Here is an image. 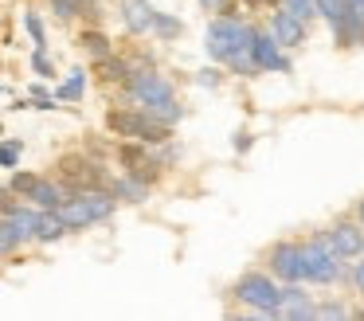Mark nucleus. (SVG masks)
<instances>
[{
    "label": "nucleus",
    "mask_w": 364,
    "mask_h": 321,
    "mask_svg": "<svg viewBox=\"0 0 364 321\" xmlns=\"http://www.w3.org/2000/svg\"><path fill=\"white\" fill-rule=\"evenodd\" d=\"M255 36H259V31H255L251 23L235 20L231 12H220L208 23V55L228 63L239 75H255V70H259V63H255Z\"/></svg>",
    "instance_id": "obj_1"
},
{
    "label": "nucleus",
    "mask_w": 364,
    "mask_h": 321,
    "mask_svg": "<svg viewBox=\"0 0 364 321\" xmlns=\"http://www.w3.org/2000/svg\"><path fill=\"white\" fill-rule=\"evenodd\" d=\"M114 204H118V192H106V188H79L63 200L59 216L67 219V227H90V223H102V219L114 216Z\"/></svg>",
    "instance_id": "obj_2"
},
{
    "label": "nucleus",
    "mask_w": 364,
    "mask_h": 321,
    "mask_svg": "<svg viewBox=\"0 0 364 321\" xmlns=\"http://www.w3.org/2000/svg\"><path fill=\"white\" fill-rule=\"evenodd\" d=\"M341 251H337V243H333V235L329 231H317L314 239H306L301 243V266H306V282H333V278H341Z\"/></svg>",
    "instance_id": "obj_3"
},
{
    "label": "nucleus",
    "mask_w": 364,
    "mask_h": 321,
    "mask_svg": "<svg viewBox=\"0 0 364 321\" xmlns=\"http://www.w3.org/2000/svg\"><path fill=\"white\" fill-rule=\"evenodd\" d=\"M106 125H110L118 137H134V141H145V145H161V141H168V130H173V125L149 117L141 106L137 110H110V114H106Z\"/></svg>",
    "instance_id": "obj_4"
},
{
    "label": "nucleus",
    "mask_w": 364,
    "mask_h": 321,
    "mask_svg": "<svg viewBox=\"0 0 364 321\" xmlns=\"http://www.w3.org/2000/svg\"><path fill=\"white\" fill-rule=\"evenodd\" d=\"M235 298L243 305H251L255 313H278L282 290L274 286V278H270V274L247 270V274H239V282H235Z\"/></svg>",
    "instance_id": "obj_5"
},
{
    "label": "nucleus",
    "mask_w": 364,
    "mask_h": 321,
    "mask_svg": "<svg viewBox=\"0 0 364 321\" xmlns=\"http://www.w3.org/2000/svg\"><path fill=\"white\" fill-rule=\"evenodd\" d=\"M129 94L137 98V106H157V102H176L173 86H168V78H161L157 70H134V78H129Z\"/></svg>",
    "instance_id": "obj_6"
},
{
    "label": "nucleus",
    "mask_w": 364,
    "mask_h": 321,
    "mask_svg": "<svg viewBox=\"0 0 364 321\" xmlns=\"http://www.w3.org/2000/svg\"><path fill=\"white\" fill-rule=\"evenodd\" d=\"M270 274H278L282 282H301L306 266H301V243H274L270 247Z\"/></svg>",
    "instance_id": "obj_7"
},
{
    "label": "nucleus",
    "mask_w": 364,
    "mask_h": 321,
    "mask_svg": "<svg viewBox=\"0 0 364 321\" xmlns=\"http://www.w3.org/2000/svg\"><path fill=\"white\" fill-rule=\"evenodd\" d=\"M59 177H63V184L75 188V192H79V188H98V184H102L98 164L95 161H82V157H75V153L59 161Z\"/></svg>",
    "instance_id": "obj_8"
},
{
    "label": "nucleus",
    "mask_w": 364,
    "mask_h": 321,
    "mask_svg": "<svg viewBox=\"0 0 364 321\" xmlns=\"http://www.w3.org/2000/svg\"><path fill=\"white\" fill-rule=\"evenodd\" d=\"M118 12H122V23H126L129 36H145V31L157 28V12H153L149 0H122Z\"/></svg>",
    "instance_id": "obj_9"
},
{
    "label": "nucleus",
    "mask_w": 364,
    "mask_h": 321,
    "mask_svg": "<svg viewBox=\"0 0 364 321\" xmlns=\"http://www.w3.org/2000/svg\"><path fill=\"white\" fill-rule=\"evenodd\" d=\"M329 235H333V243H337V251L345 258H360L364 255V223L360 219H337V223L329 227Z\"/></svg>",
    "instance_id": "obj_10"
},
{
    "label": "nucleus",
    "mask_w": 364,
    "mask_h": 321,
    "mask_svg": "<svg viewBox=\"0 0 364 321\" xmlns=\"http://www.w3.org/2000/svg\"><path fill=\"white\" fill-rule=\"evenodd\" d=\"M270 31L278 36V43H282V47H301V43H306V20H298V16H294L286 4L274 12Z\"/></svg>",
    "instance_id": "obj_11"
},
{
    "label": "nucleus",
    "mask_w": 364,
    "mask_h": 321,
    "mask_svg": "<svg viewBox=\"0 0 364 321\" xmlns=\"http://www.w3.org/2000/svg\"><path fill=\"white\" fill-rule=\"evenodd\" d=\"M278 36L274 31H259L255 36V63H259V70H290V59H282V51H278Z\"/></svg>",
    "instance_id": "obj_12"
},
{
    "label": "nucleus",
    "mask_w": 364,
    "mask_h": 321,
    "mask_svg": "<svg viewBox=\"0 0 364 321\" xmlns=\"http://www.w3.org/2000/svg\"><path fill=\"white\" fill-rule=\"evenodd\" d=\"M118 161L126 164L134 177H141V180H153V161H149V153H145V141H134L129 137L126 145L118 149Z\"/></svg>",
    "instance_id": "obj_13"
},
{
    "label": "nucleus",
    "mask_w": 364,
    "mask_h": 321,
    "mask_svg": "<svg viewBox=\"0 0 364 321\" xmlns=\"http://www.w3.org/2000/svg\"><path fill=\"white\" fill-rule=\"evenodd\" d=\"M278 317H314V305H309V298L301 294L298 286H286L282 290V302H278Z\"/></svg>",
    "instance_id": "obj_14"
},
{
    "label": "nucleus",
    "mask_w": 364,
    "mask_h": 321,
    "mask_svg": "<svg viewBox=\"0 0 364 321\" xmlns=\"http://www.w3.org/2000/svg\"><path fill=\"white\" fill-rule=\"evenodd\" d=\"M333 36H337V43H341V47H356V43H364V16L348 12L345 20L333 23Z\"/></svg>",
    "instance_id": "obj_15"
},
{
    "label": "nucleus",
    "mask_w": 364,
    "mask_h": 321,
    "mask_svg": "<svg viewBox=\"0 0 364 321\" xmlns=\"http://www.w3.org/2000/svg\"><path fill=\"white\" fill-rule=\"evenodd\" d=\"M67 231H71V227H67V219L59 216V211H48V208L40 211V227H36V239L40 243H55L59 235H67Z\"/></svg>",
    "instance_id": "obj_16"
},
{
    "label": "nucleus",
    "mask_w": 364,
    "mask_h": 321,
    "mask_svg": "<svg viewBox=\"0 0 364 321\" xmlns=\"http://www.w3.org/2000/svg\"><path fill=\"white\" fill-rule=\"evenodd\" d=\"M28 200H36L40 208H48V211H59L67 196H63V188H59V184H51V180H40V184L32 188V196H28Z\"/></svg>",
    "instance_id": "obj_17"
},
{
    "label": "nucleus",
    "mask_w": 364,
    "mask_h": 321,
    "mask_svg": "<svg viewBox=\"0 0 364 321\" xmlns=\"http://www.w3.org/2000/svg\"><path fill=\"white\" fill-rule=\"evenodd\" d=\"M114 192H118V200H134V204H141L145 196H149V180H141V177H122V180H114Z\"/></svg>",
    "instance_id": "obj_18"
},
{
    "label": "nucleus",
    "mask_w": 364,
    "mask_h": 321,
    "mask_svg": "<svg viewBox=\"0 0 364 321\" xmlns=\"http://www.w3.org/2000/svg\"><path fill=\"white\" fill-rule=\"evenodd\" d=\"M79 43L87 47V51L95 55V59H110V55H114V43H110V39H106V36H102V31H98V28L82 31V36H79Z\"/></svg>",
    "instance_id": "obj_19"
},
{
    "label": "nucleus",
    "mask_w": 364,
    "mask_h": 321,
    "mask_svg": "<svg viewBox=\"0 0 364 321\" xmlns=\"http://www.w3.org/2000/svg\"><path fill=\"white\" fill-rule=\"evenodd\" d=\"M82 90H87V75H82V67H79V70H71V78H67V83L59 86L55 94H59L63 102H79Z\"/></svg>",
    "instance_id": "obj_20"
},
{
    "label": "nucleus",
    "mask_w": 364,
    "mask_h": 321,
    "mask_svg": "<svg viewBox=\"0 0 364 321\" xmlns=\"http://www.w3.org/2000/svg\"><path fill=\"white\" fill-rule=\"evenodd\" d=\"M98 67H102V75L110 78V83H129V78H134V70L122 59H98Z\"/></svg>",
    "instance_id": "obj_21"
},
{
    "label": "nucleus",
    "mask_w": 364,
    "mask_h": 321,
    "mask_svg": "<svg viewBox=\"0 0 364 321\" xmlns=\"http://www.w3.org/2000/svg\"><path fill=\"white\" fill-rule=\"evenodd\" d=\"M317 12H321L329 23H337V20H345L353 8H348V0H317Z\"/></svg>",
    "instance_id": "obj_22"
},
{
    "label": "nucleus",
    "mask_w": 364,
    "mask_h": 321,
    "mask_svg": "<svg viewBox=\"0 0 364 321\" xmlns=\"http://www.w3.org/2000/svg\"><path fill=\"white\" fill-rule=\"evenodd\" d=\"M20 243H28V235L20 231L12 219H4V235H0V247H4V255H12V251L20 247Z\"/></svg>",
    "instance_id": "obj_23"
},
{
    "label": "nucleus",
    "mask_w": 364,
    "mask_h": 321,
    "mask_svg": "<svg viewBox=\"0 0 364 321\" xmlns=\"http://www.w3.org/2000/svg\"><path fill=\"white\" fill-rule=\"evenodd\" d=\"M36 184H40V177H32V172H12V180H9V192H20V196L28 200Z\"/></svg>",
    "instance_id": "obj_24"
},
{
    "label": "nucleus",
    "mask_w": 364,
    "mask_h": 321,
    "mask_svg": "<svg viewBox=\"0 0 364 321\" xmlns=\"http://www.w3.org/2000/svg\"><path fill=\"white\" fill-rule=\"evenodd\" d=\"M82 8H87V0H51V12H55L59 20H71V16H79Z\"/></svg>",
    "instance_id": "obj_25"
},
{
    "label": "nucleus",
    "mask_w": 364,
    "mask_h": 321,
    "mask_svg": "<svg viewBox=\"0 0 364 321\" xmlns=\"http://www.w3.org/2000/svg\"><path fill=\"white\" fill-rule=\"evenodd\" d=\"M153 31H157V36L161 39H176V36H181V20H173V16H165V12H157V28H153Z\"/></svg>",
    "instance_id": "obj_26"
},
{
    "label": "nucleus",
    "mask_w": 364,
    "mask_h": 321,
    "mask_svg": "<svg viewBox=\"0 0 364 321\" xmlns=\"http://www.w3.org/2000/svg\"><path fill=\"white\" fill-rule=\"evenodd\" d=\"M286 8H290L298 20H309V16H317V0H282Z\"/></svg>",
    "instance_id": "obj_27"
},
{
    "label": "nucleus",
    "mask_w": 364,
    "mask_h": 321,
    "mask_svg": "<svg viewBox=\"0 0 364 321\" xmlns=\"http://www.w3.org/2000/svg\"><path fill=\"white\" fill-rule=\"evenodd\" d=\"M24 28L32 31L36 47H40V51H43V47H48V39H43V23H40V16H36V12H28V16H24Z\"/></svg>",
    "instance_id": "obj_28"
},
{
    "label": "nucleus",
    "mask_w": 364,
    "mask_h": 321,
    "mask_svg": "<svg viewBox=\"0 0 364 321\" xmlns=\"http://www.w3.org/2000/svg\"><path fill=\"white\" fill-rule=\"evenodd\" d=\"M32 70H36L40 78H51V75H55V67L48 63V55H43L40 47H36V55H32Z\"/></svg>",
    "instance_id": "obj_29"
},
{
    "label": "nucleus",
    "mask_w": 364,
    "mask_h": 321,
    "mask_svg": "<svg viewBox=\"0 0 364 321\" xmlns=\"http://www.w3.org/2000/svg\"><path fill=\"white\" fill-rule=\"evenodd\" d=\"M0 157H4V169H16V157H20V141H16V137H9V141H4V153H0Z\"/></svg>",
    "instance_id": "obj_30"
},
{
    "label": "nucleus",
    "mask_w": 364,
    "mask_h": 321,
    "mask_svg": "<svg viewBox=\"0 0 364 321\" xmlns=\"http://www.w3.org/2000/svg\"><path fill=\"white\" fill-rule=\"evenodd\" d=\"M314 317H348V310H345V305H337V302H329V305H317Z\"/></svg>",
    "instance_id": "obj_31"
},
{
    "label": "nucleus",
    "mask_w": 364,
    "mask_h": 321,
    "mask_svg": "<svg viewBox=\"0 0 364 321\" xmlns=\"http://www.w3.org/2000/svg\"><path fill=\"white\" fill-rule=\"evenodd\" d=\"M196 83H200V86H220V70H212V67H208V70H200V75H196Z\"/></svg>",
    "instance_id": "obj_32"
},
{
    "label": "nucleus",
    "mask_w": 364,
    "mask_h": 321,
    "mask_svg": "<svg viewBox=\"0 0 364 321\" xmlns=\"http://www.w3.org/2000/svg\"><path fill=\"white\" fill-rule=\"evenodd\" d=\"M200 4H204L208 12H215V16H220V12H231V0H200Z\"/></svg>",
    "instance_id": "obj_33"
},
{
    "label": "nucleus",
    "mask_w": 364,
    "mask_h": 321,
    "mask_svg": "<svg viewBox=\"0 0 364 321\" xmlns=\"http://www.w3.org/2000/svg\"><path fill=\"white\" fill-rule=\"evenodd\" d=\"M353 282H356V290L364 294V255H360V263L353 266Z\"/></svg>",
    "instance_id": "obj_34"
},
{
    "label": "nucleus",
    "mask_w": 364,
    "mask_h": 321,
    "mask_svg": "<svg viewBox=\"0 0 364 321\" xmlns=\"http://www.w3.org/2000/svg\"><path fill=\"white\" fill-rule=\"evenodd\" d=\"M235 149H239V153H243V149H251V133H239V137H235Z\"/></svg>",
    "instance_id": "obj_35"
},
{
    "label": "nucleus",
    "mask_w": 364,
    "mask_h": 321,
    "mask_svg": "<svg viewBox=\"0 0 364 321\" xmlns=\"http://www.w3.org/2000/svg\"><path fill=\"white\" fill-rule=\"evenodd\" d=\"M348 8H353L356 16H364V0H348Z\"/></svg>",
    "instance_id": "obj_36"
},
{
    "label": "nucleus",
    "mask_w": 364,
    "mask_h": 321,
    "mask_svg": "<svg viewBox=\"0 0 364 321\" xmlns=\"http://www.w3.org/2000/svg\"><path fill=\"white\" fill-rule=\"evenodd\" d=\"M356 219L364 223V200H356Z\"/></svg>",
    "instance_id": "obj_37"
},
{
    "label": "nucleus",
    "mask_w": 364,
    "mask_h": 321,
    "mask_svg": "<svg viewBox=\"0 0 364 321\" xmlns=\"http://www.w3.org/2000/svg\"><path fill=\"white\" fill-rule=\"evenodd\" d=\"M247 4H251V8H255V4H262V0H247Z\"/></svg>",
    "instance_id": "obj_38"
}]
</instances>
